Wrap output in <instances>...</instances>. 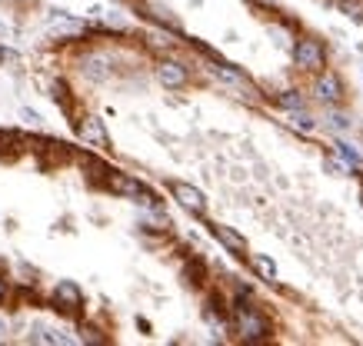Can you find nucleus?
Listing matches in <instances>:
<instances>
[{
	"instance_id": "obj_1",
	"label": "nucleus",
	"mask_w": 363,
	"mask_h": 346,
	"mask_svg": "<svg viewBox=\"0 0 363 346\" xmlns=\"http://www.w3.org/2000/svg\"><path fill=\"white\" fill-rule=\"evenodd\" d=\"M294 60H297L300 70L320 74V70L327 67V50H323V44H320L317 37H300L297 47H294Z\"/></svg>"
},
{
	"instance_id": "obj_2",
	"label": "nucleus",
	"mask_w": 363,
	"mask_h": 346,
	"mask_svg": "<svg viewBox=\"0 0 363 346\" xmlns=\"http://www.w3.org/2000/svg\"><path fill=\"white\" fill-rule=\"evenodd\" d=\"M237 333H240V340H247V343H257V340H267V336H270V323H267V316H260V313L250 310V306H237Z\"/></svg>"
},
{
	"instance_id": "obj_3",
	"label": "nucleus",
	"mask_w": 363,
	"mask_h": 346,
	"mask_svg": "<svg viewBox=\"0 0 363 346\" xmlns=\"http://www.w3.org/2000/svg\"><path fill=\"white\" fill-rule=\"evenodd\" d=\"M107 190L117 193V197H130V200H140V203H154V197L147 193V187H143L140 180H133L130 173H113L107 177Z\"/></svg>"
},
{
	"instance_id": "obj_4",
	"label": "nucleus",
	"mask_w": 363,
	"mask_h": 346,
	"mask_svg": "<svg viewBox=\"0 0 363 346\" xmlns=\"http://www.w3.org/2000/svg\"><path fill=\"white\" fill-rule=\"evenodd\" d=\"M170 193H174V200L184 207V210H190V213H203L207 210V200H203V193L197 190V187H190V183H180V180H174L170 183Z\"/></svg>"
},
{
	"instance_id": "obj_5",
	"label": "nucleus",
	"mask_w": 363,
	"mask_h": 346,
	"mask_svg": "<svg viewBox=\"0 0 363 346\" xmlns=\"http://www.w3.org/2000/svg\"><path fill=\"white\" fill-rule=\"evenodd\" d=\"M157 80L170 90H184L187 87V80H190V74L180 60H160V64H157Z\"/></svg>"
},
{
	"instance_id": "obj_6",
	"label": "nucleus",
	"mask_w": 363,
	"mask_h": 346,
	"mask_svg": "<svg viewBox=\"0 0 363 346\" xmlns=\"http://www.w3.org/2000/svg\"><path fill=\"white\" fill-rule=\"evenodd\" d=\"M77 134L84 144L97 146V150H107V146H111V137L104 130V120H100V117H84V120L77 123Z\"/></svg>"
},
{
	"instance_id": "obj_7",
	"label": "nucleus",
	"mask_w": 363,
	"mask_h": 346,
	"mask_svg": "<svg viewBox=\"0 0 363 346\" xmlns=\"http://www.w3.org/2000/svg\"><path fill=\"white\" fill-rule=\"evenodd\" d=\"M54 303L64 313H77L80 306H84V293H80V287L74 279H60L54 287Z\"/></svg>"
},
{
	"instance_id": "obj_8",
	"label": "nucleus",
	"mask_w": 363,
	"mask_h": 346,
	"mask_svg": "<svg viewBox=\"0 0 363 346\" xmlns=\"http://www.w3.org/2000/svg\"><path fill=\"white\" fill-rule=\"evenodd\" d=\"M210 233H213V240L227 250V253H233V257H247V240H243L233 226H223V224H210Z\"/></svg>"
},
{
	"instance_id": "obj_9",
	"label": "nucleus",
	"mask_w": 363,
	"mask_h": 346,
	"mask_svg": "<svg viewBox=\"0 0 363 346\" xmlns=\"http://www.w3.org/2000/svg\"><path fill=\"white\" fill-rule=\"evenodd\" d=\"M317 97L323 103H340L343 100V80L330 70H320L317 74Z\"/></svg>"
},
{
	"instance_id": "obj_10",
	"label": "nucleus",
	"mask_w": 363,
	"mask_h": 346,
	"mask_svg": "<svg viewBox=\"0 0 363 346\" xmlns=\"http://www.w3.org/2000/svg\"><path fill=\"white\" fill-rule=\"evenodd\" d=\"M250 267L257 270V277L264 283H277V263L270 257H250Z\"/></svg>"
},
{
	"instance_id": "obj_11",
	"label": "nucleus",
	"mask_w": 363,
	"mask_h": 346,
	"mask_svg": "<svg viewBox=\"0 0 363 346\" xmlns=\"http://www.w3.org/2000/svg\"><path fill=\"white\" fill-rule=\"evenodd\" d=\"M277 103H280L284 110H303V93H297V90H284V93L277 97Z\"/></svg>"
},
{
	"instance_id": "obj_12",
	"label": "nucleus",
	"mask_w": 363,
	"mask_h": 346,
	"mask_svg": "<svg viewBox=\"0 0 363 346\" xmlns=\"http://www.w3.org/2000/svg\"><path fill=\"white\" fill-rule=\"evenodd\" d=\"M337 150H340V156L343 160H347V163H353V167H360V150H357V146H350V144H337Z\"/></svg>"
},
{
	"instance_id": "obj_13",
	"label": "nucleus",
	"mask_w": 363,
	"mask_h": 346,
	"mask_svg": "<svg viewBox=\"0 0 363 346\" xmlns=\"http://www.w3.org/2000/svg\"><path fill=\"white\" fill-rule=\"evenodd\" d=\"M290 123H294L297 130H303V134H310V130H313V120H310V113H303V110H294Z\"/></svg>"
},
{
	"instance_id": "obj_14",
	"label": "nucleus",
	"mask_w": 363,
	"mask_h": 346,
	"mask_svg": "<svg viewBox=\"0 0 363 346\" xmlns=\"http://www.w3.org/2000/svg\"><path fill=\"white\" fill-rule=\"evenodd\" d=\"M80 340H87V343H104V336H97V330H80Z\"/></svg>"
},
{
	"instance_id": "obj_15",
	"label": "nucleus",
	"mask_w": 363,
	"mask_h": 346,
	"mask_svg": "<svg viewBox=\"0 0 363 346\" xmlns=\"http://www.w3.org/2000/svg\"><path fill=\"white\" fill-rule=\"evenodd\" d=\"M4 300H7V279L0 277V303H4Z\"/></svg>"
},
{
	"instance_id": "obj_16",
	"label": "nucleus",
	"mask_w": 363,
	"mask_h": 346,
	"mask_svg": "<svg viewBox=\"0 0 363 346\" xmlns=\"http://www.w3.org/2000/svg\"><path fill=\"white\" fill-rule=\"evenodd\" d=\"M0 340H4V323H0Z\"/></svg>"
},
{
	"instance_id": "obj_17",
	"label": "nucleus",
	"mask_w": 363,
	"mask_h": 346,
	"mask_svg": "<svg viewBox=\"0 0 363 346\" xmlns=\"http://www.w3.org/2000/svg\"><path fill=\"white\" fill-rule=\"evenodd\" d=\"M360 200H363V193H360Z\"/></svg>"
}]
</instances>
